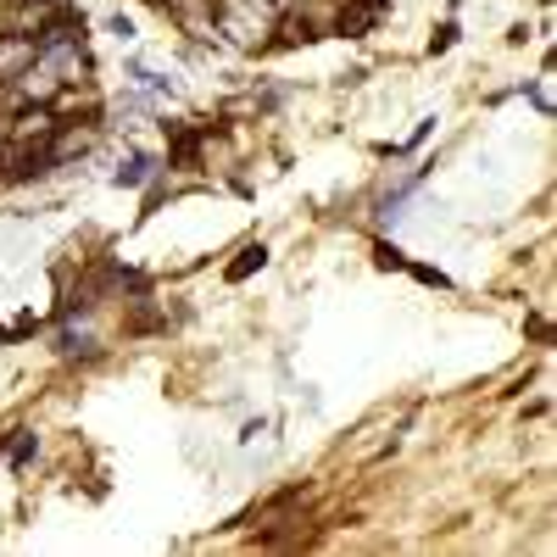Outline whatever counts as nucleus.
<instances>
[{"mask_svg": "<svg viewBox=\"0 0 557 557\" xmlns=\"http://www.w3.org/2000/svg\"><path fill=\"white\" fill-rule=\"evenodd\" d=\"M107 34L128 45V39H134V17H123V12H112V17H107Z\"/></svg>", "mask_w": 557, "mask_h": 557, "instance_id": "obj_10", "label": "nucleus"}, {"mask_svg": "<svg viewBox=\"0 0 557 557\" xmlns=\"http://www.w3.org/2000/svg\"><path fill=\"white\" fill-rule=\"evenodd\" d=\"M268 268V246L257 240V246H246L235 262H228V285H240V278H251V273H262Z\"/></svg>", "mask_w": 557, "mask_h": 557, "instance_id": "obj_4", "label": "nucleus"}, {"mask_svg": "<svg viewBox=\"0 0 557 557\" xmlns=\"http://www.w3.org/2000/svg\"><path fill=\"white\" fill-rule=\"evenodd\" d=\"M34 7H62V0H34Z\"/></svg>", "mask_w": 557, "mask_h": 557, "instance_id": "obj_13", "label": "nucleus"}, {"mask_svg": "<svg viewBox=\"0 0 557 557\" xmlns=\"http://www.w3.org/2000/svg\"><path fill=\"white\" fill-rule=\"evenodd\" d=\"M374 262H380V268H407L401 246H391V240H380V246H374Z\"/></svg>", "mask_w": 557, "mask_h": 557, "instance_id": "obj_9", "label": "nucleus"}, {"mask_svg": "<svg viewBox=\"0 0 557 557\" xmlns=\"http://www.w3.org/2000/svg\"><path fill=\"white\" fill-rule=\"evenodd\" d=\"M7 441H12V469H28V462H34V451H39V441H34L28 430H12Z\"/></svg>", "mask_w": 557, "mask_h": 557, "instance_id": "obj_6", "label": "nucleus"}, {"mask_svg": "<svg viewBox=\"0 0 557 557\" xmlns=\"http://www.w3.org/2000/svg\"><path fill=\"white\" fill-rule=\"evenodd\" d=\"M57 351H62V357H96V335L73 330V323H67V330L57 335Z\"/></svg>", "mask_w": 557, "mask_h": 557, "instance_id": "obj_5", "label": "nucleus"}, {"mask_svg": "<svg viewBox=\"0 0 557 557\" xmlns=\"http://www.w3.org/2000/svg\"><path fill=\"white\" fill-rule=\"evenodd\" d=\"M457 39H462V28H457V17H446V23H441V28L430 34V57H446Z\"/></svg>", "mask_w": 557, "mask_h": 557, "instance_id": "obj_7", "label": "nucleus"}, {"mask_svg": "<svg viewBox=\"0 0 557 557\" xmlns=\"http://www.w3.org/2000/svg\"><path fill=\"white\" fill-rule=\"evenodd\" d=\"M407 273L418 278V285H430V290H451V278L441 268H430V262H407Z\"/></svg>", "mask_w": 557, "mask_h": 557, "instance_id": "obj_8", "label": "nucleus"}, {"mask_svg": "<svg viewBox=\"0 0 557 557\" xmlns=\"http://www.w3.org/2000/svg\"><path fill=\"white\" fill-rule=\"evenodd\" d=\"M162 168H157V157L151 151H123V162H117V173H112V184L117 190H139V184H151Z\"/></svg>", "mask_w": 557, "mask_h": 557, "instance_id": "obj_3", "label": "nucleus"}, {"mask_svg": "<svg viewBox=\"0 0 557 557\" xmlns=\"http://www.w3.org/2000/svg\"><path fill=\"white\" fill-rule=\"evenodd\" d=\"M519 89H524V96H530V101H535V107L552 117V89H546V84H519Z\"/></svg>", "mask_w": 557, "mask_h": 557, "instance_id": "obj_11", "label": "nucleus"}, {"mask_svg": "<svg viewBox=\"0 0 557 557\" xmlns=\"http://www.w3.org/2000/svg\"><path fill=\"white\" fill-rule=\"evenodd\" d=\"M0 341H7V346H12V341H17V330H0Z\"/></svg>", "mask_w": 557, "mask_h": 557, "instance_id": "obj_12", "label": "nucleus"}, {"mask_svg": "<svg viewBox=\"0 0 557 557\" xmlns=\"http://www.w3.org/2000/svg\"><path fill=\"white\" fill-rule=\"evenodd\" d=\"M34 34H0V84H17L34 67Z\"/></svg>", "mask_w": 557, "mask_h": 557, "instance_id": "obj_2", "label": "nucleus"}, {"mask_svg": "<svg viewBox=\"0 0 557 557\" xmlns=\"http://www.w3.org/2000/svg\"><path fill=\"white\" fill-rule=\"evenodd\" d=\"M45 151H51V162H57V168H67V162H78V157L96 151V128L57 123V128H51V139H45Z\"/></svg>", "mask_w": 557, "mask_h": 557, "instance_id": "obj_1", "label": "nucleus"}]
</instances>
